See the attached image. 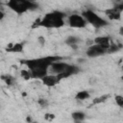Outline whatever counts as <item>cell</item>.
I'll list each match as a JSON object with an SVG mask.
<instances>
[{
  "label": "cell",
  "instance_id": "obj_1",
  "mask_svg": "<svg viewBox=\"0 0 123 123\" xmlns=\"http://www.w3.org/2000/svg\"><path fill=\"white\" fill-rule=\"evenodd\" d=\"M62 60V57L47 56V57L33 59V60H22L20 62L22 64H25L30 69L29 71L31 74V78L41 80L43 77L47 75L48 67L51 66L54 62H57Z\"/></svg>",
  "mask_w": 123,
  "mask_h": 123
},
{
  "label": "cell",
  "instance_id": "obj_2",
  "mask_svg": "<svg viewBox=\"0 0 123 123\" xmlns=\"http://www.w3.org/2000/svg\"><path fill=\"white\" fill-rule=\"evenodd\" d=\"M64 16H65V13L59 11L48 12L43 16L41 20L37 21L34 27L40 26L45 28H61L64 24V21H63Z\"/></svg>",
  "mask_w": 123,
  "mask_h": 123
},
{
  "label": "cell",
  "instance_id": "obj_3",
  "mask_svg": "<svg viewBox=\"0 0 123 123\" xmlns=\"http://www.w3.org/2000/svg\"><path fill=\"white\" fill-rule=\"evenodd\" d=\"M7 6L17 14H22L27 11L36 10L37 8V3L27 0H10L7 2Z\"/></svg>",
  "mask_w": 123,
  "mask_h": 123
},
{
  "label": "cell",
  "instance_id": "obj_4",
  "mask_svg": "<svg viewBox=\"0 0 123 123\" xmlns=\"http://www.w3.org/2000/svg\"><path fill=\"white\" fill-rule=\"evenodd\" d=\"M82 15H83V18L86 20V22L87 21L94 28H101V27L108 25V22L104 18L100 17L98 14H96L91 10H86V11L83 12Z\"/></svg>",
  "mask_w": 123,
  "mask_h": 123
},
{
  "label": "cell",
  "instance_id": "obj_5",
  "mask_svg": "<svg viewBox=\"0 0 123 123\" xmlns=\"http://www.w3.org/2000/svg\"><path fill=\"white\" fill-rule=\"evenodd\" d=\"M69 26L72 28H84L86 27V20L82 15L79 14H71L68 18Z\"/></svg>",
  "mask_w": 123,
  "mask_h": 123
},
{
  "label": "cell",
  "instance_id": "obj_6",
  "mask_svg": "<svg viewBox=\"0 0 123 123\" xmlns=\"http://www.w3.org/2000/svg\"><path fill=\"white\" fill-rule=\"evenodd\" d=\"M106 53H107V50H105L104 48H102L101 46H99L97 44H94V45L89 46L87 48V50H86V55L89 58L99 57V56H102V55H104Z\"/></svg>",
  "mask_w": 123,
  "mask_h": 123
},
{
  "label": "cell",
  "instance_id": "obj_7",
  "mask_svg": "<svg viewBox=\"0 0 123 123\" xmlns=\"http://www.w3.org/2000/svg\"><path fill=\"white\" fill-rule=\"evenodd\" d=\"M78 72H79V68H78L77 66H74V65H70V64H69L64 72H62V73H61V74H59V75H56V76H57L58 79L61 81L62 79L67 78V77H69V76H71V75H73V74H76V73H78Z\"/></svg>",
  "mask_w": 123,
  "mask_h": 123
},
{
  "label": "cell",
  "instance_id": "obj_8",
  "mask_svg": "<svg viewBox=\"0 0 123 123\" xmlns=\"http://www.w3.org/2000/svg\"><path fill=\"white\" fill-rule=\"evenodd\" d=\"M68 65L69 64H67L65 62H54L51 65V71L53 73H55L56 75H59V74L62 73V72H64Z\"/></svg>",
  "mask_w": 123,
  "mask_h": 123
},
{
  "label": "cell",
  "instance_id": "obj_9",
  "mask_svg": "<svg viewBox=\"0 0 123 123\" xmlns=\"http://www.w3.org/2000/svg\"><path fill=\"white\" fill-rule=\"evenodd\" d=\"M121 10H119L118 8L114 7L111 9H108L107 11H105V13L108 15V17L111 20H118L121 17Z\"/></svg>",
  "mask_w": 123,
  "mask_h": 123
},
{
  "label": "cell",
  "instance_id": "obj_10",
  "mask_svg": "<svg viewBox=\"0 0 123 123\" xmlns=\"http://www.w3.org/2000/svg\"><path fill=\"white\" fill-rule=\"evenodd\" d=\"M95 44L101 46L105 50H108L111 45V38L109 37H98L94 39Z\"/></svg>",
  "mask_w": 123,
  "mask_h": 123
},
{
  "label": "cell",
  "instance_id": "obj_11",
  "mask_svg": "<svg viewBox=\"0 0 123 123\" xmlns=\"http://www.w3.org/2000/svg\"><path fill=\"white\" fill-rule=\"evenodd\" d=\"M43 85L47 86H56L58 83H60V80L58 79V77L56 75H46L45 77H43L41 79Z\"/></svg>",
  "mask_w": 123,
  "mask_h": 123
},
{
  "label": "cell",
  "instance_id": "obj_12",
  "mask_svg": "<svg viewBox=\"0 0 123 123\" xmlns=\"http://www.w3.org/2000/svg\"><path fill=\"white\" fill-rule=\"evenodd\" d=\"M7 52H12V53H20L23 51V44L22 43H15V44H10L6 48Z\"/></svg>",
  "mask_w": 123,
  "mask_h": 123
},
{
  "label": "cell",
  "instance_id": "obj_13",
  "mask_svg": "<svg viewBox=\"0 0 123 123\" xmlns=\"http://www.w3.org/2000/svg\"><path fill=\"white\" fill-rule=\"evenodd\" d=\"M78 41H79V38H78V37H68L66 38V40H65V43H66L67 45L71 46L73 49H77L78 46H77L76 44H77Z\"/></svg>",
  "mask_w": 123,
  "mask_h": 123
},
{
  "label": "cell",
  "instance_id": "obj_14",
  "mask_svg": "<svg viewBox=\"0 0 123 123\" xmlns=\"http://www.w3.org/2000/svg\"><path fill=\"white\" fill-rule=\"evenodd\" d=\"M72 118L76 121V122H80L83 121L85 119V113L82 111H75L72 113Z\"/></svg>",
  "mask_w": 123,
  "mask_h": 123
},
{
  "label": "cell",
  "instance_id": "obj_15",
  "mask_svg": "<svg viewBox=\"0 0 123 123\" xmlns=\"http://www.w3.org/2000/svg\"><path fill=\"white\" fill-rule=\"evenodd\" d=\"M76 98L79 99V100H86L87 98H89V93L86 90H83V91H79L77 94H76Z\"/></svg>",
  "mask_w": 123,
  "mask_h": 123
},
{
  "label": "cell",
  "instance_id": "obj_16",
  "mask_svg": "<svg viewBox=\"0 0 123 123\" xmlns=\"http://www.w3.org/2000/svg\"><path fill=\"white\" fill-rule=\"evenodd\" d=\"M1 78H2V80L5 81V83H6L7 85H9V86H12V85L13 84L14 79H13L12 77H11V76H2Z\"/></svg>",
  "mask_w": 123,
  "mask_h": 123
},
{
  "label": "cell",
  "instance_id": "obj_17",
  "mask_svg": "<svg viewBox=\"0 0 123 123\" xmlns=\"http://www.w3.org/2000/svg\"><path fill=\"white\" fill-rule=\"evenodd\" d=\"M109 98V95H103V96H101V97H98V98H95L94 100H93V102H92V104L94 105V104H98V103H101V102H104L105 100H107Z\"/></svg>",
  "mask_w": 123,
  "mask_h": 123
},
{
  "label": "cell",
  "instance_id": "obj_18",
  "mask_svg": "<svg viewBox=\"0 0 123 123\" xmlns=\"http://www.w3.org/2000/svg\"><path fill=\"white\" fill-rule=\"evenodd\" d=\"M115 103L119 107H123V97L121 95H116L115 96Z\"/></svg>",
  "mask_w": 123,
  "mask_h": 123
},
{
  "label": "cell",
  "instance_id": "obj_19",
  "mask_svg": "<svg viewBox=\"0 0 123 123\" xmlns=\"http://www.w3.org/2000/svg\"><path fill=\"white\" fill-rule=\"evenodd\" d=\"M21 76H22L25 80H29V79L31 78L30 71H28V70H22V71H21Z\"/></svg>",
  "mask_w": 123,
  "mask_h": 123
},
{
  "label": "cell",
  "instance_id": "obj_20",
  "mask_svg": "<svg viewBox=\"0 0 123 123\" xmlns=\"http://www.w3.org/2000/svg\"><path fill=\"white\" fill-rule=\"evenodd\" d=\"M38 104H39L40 106L44 107V106L47 105V102H46V100H44V99H39V100H38Z\"/></svg>",
  "mask_w": 123,
  "mask_h": 123
},
{
  "label": "cell",
  "instance_id": "obj_21",
  "mask_svg": "<svg viewBox=\"0 0 123 123\" xmlns=\"http://www.w3.org/2000/svg\"><path fill=\"white\" fill-rule=\"evenodd\" d=\"M38 40L40 41V43H41V44H43V43H44V38H43L42 37H38Z\"/></svg>",
  "mask_w": 123,
  "mask_h": 123
},
{
  "label": "cell",
  "instance_id": "obj_22",
  "mask_svg": "<svg viewBox=\"0 0 123 123\" xmlns=\"http://www.w3.org/2000/svg\"><path fill=\"white\" fill-rule=\"evenodd\" d=\"M4 18V12L2 11H0V20H2Z\"/></svg>",
  "mask_w": 123,
  "mask_h": 123
},
{
  "label": "cell",
  "instance_id": "obj_23",
  "mask_svg": "<svg viewBox=\"0 0 123 123\" xmlns=\"http://www.w3.org/2000/svg\"><path fill=\"white\" fill-rule=\"evenodd\" d=\"M0 5H1V2H0Z\"/></svg>",
  "mask_w": 123,
  "mask_h": 123
}]
</instances>
